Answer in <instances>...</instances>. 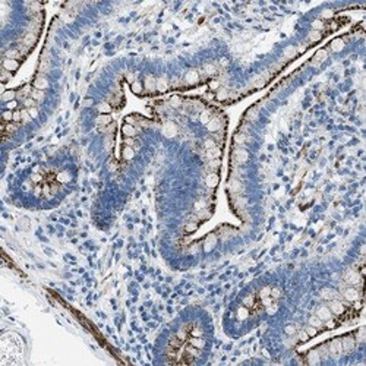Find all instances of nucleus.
I'll use <instances>...</instances> for the list:
<instances>
[{"mask_svg":"<svg viewBox=\"0 0 366 366\" xmlns=\"http://www.w3.org/2000/svg\"><path fill=\"white\" fill-rule=\"evenodd\" d=\"M330 16H331V12H325L324 13V18H330Z\"/></svg>","mask_w":366,"mask_h":366,"instance_id":"nucleus-52","label":"nucleus"},{"mask_svg":"<svg viewBox=\"0 0 366 366\" xmlns=\"http://www.w3.org/2000/svg\"><path fill=\"white\" fill-rule=\"evenodd\" d=\"M155 88H157V91H160V92L166 91V89H167V82H166V79H164V78L158 79L157 84H155Z\"/></svg>","mask_w":366,"mask_h":366,"instance_id":"nucleus-23","label":"nucleus"},{"mask_svg":"<svg viewBox=\"0 0 366 366\" xmlns=\"http://www.w3.org/2000/svg\"><path fill=\"white\" fill-rule=\"evenodd\" d=\"M243 303L246 305V306H252L253 305V296H248V297L243 299Z\"/></svg>","mask_w":366,"mask_h":366,"instance_id":"nucleus-42","label":"nucleus"},{"mask_svg":"<svg viewBox=\"0 0 366 366\" xmlns=\"http://www.w3.org/2000/svg\"><path fill=\"white\" fill-rule=\"evenodd\" d=\"M330 352H331L332 354H338V353H341V352H343L341 341H338V340L332 341L331 344H330Z\"/></svg>","mask_w":366,"mask_h":366,"instance_id":"nucleus-17","label":"nucleus"},{"mask_svg":"<svg viewBox=\"0 0 366 366\" xmlns=\"http://www.w3.org/2000/svg\"><path fill=\"white\" fill-rule=\"evenodd\" d=\"M195 229H196V226H195V224H189V226L186 227V231H193Z\"/></svg>","mask_w":366,"mask_h":366,"instance_id":"nucleus-50","label":"nucleus"},{"mask_svg":"<svg viewBox=\"0 0 366 366\" xmlns=\"http://www.w3.org/2000/svg\"><path fill=\"white\" fill-rule=\"evenodd\" d=\"M309 325H312V327H315V328H321L324 325V321H321L318 316H311V319H309Z\"/></svg>","mask_w":366,"mask_h":366,"instance_id":"nucleus-24","label":"nucleus"},{"mask_svg":"<svg viewBox=\"0 0 366 366\" xmlns=\"http://www.w3.org/2000/svg\"><path fill=\"white\" fill-rule=\"evenodd\" d=\"M343 47H344V41H343L341 38H335L331 43V50L332 51H340V50H343Z\"/></svg>","mask_w":366,"mask_h":366,"instance_id":"nucleus-19","label":"nucleus"},{"mask_svg":"<svg viewBox=\"0 0 366 366\" xmlns=\"http://www.w3.org/2000/svg\"><path fill=\"white\" fill-rule=\"evenodd\" d=\"M199 119H201V122H202V123H205V125H207L208 122L211 120L209 111H202V113H201V117H199Z\"/></svg>","mask_w":366,"mask_h":366,"instance_id":"nucleus-32","label":"nucleus"},{"mask_svg":"<svg viewBox=\"0 0 366 366\" xmlns=\"http://www.w3.org/2000/svg\"><path fill=\"white\" fill-rule=\"evenodd\" d=\"M248 315H249V311H248V308H246V306H242V308H239V311H237V318H239V319H245Z\"/></svg>","mask_w":366,"mask_h":366,"instance_id":"nucleus-29","label":"nucleus"},{"mask_svg":"<svg viewBox=\"0 0 366 366\" xmlns=\"http://www.w3.org/2000/svg\"><path fill=\"white\" fill-rule=\"evenodd\" d=\"M97 110L100 111L101 114H108L111 111V106L110 103H101V104H98V107H97Z\"/></svg>","mask_w":366,"mask_h":366,"instance_id":"nucleus-20","label":"nucleus"},{"mask_svg":"<svg viewBox=\"0 0 366 366\" xmlns=\"http://www.w3.org/2000/svg\"><path fill=\"white\" fill-rule=\"evenodd\" d=\"M346 281L349 284H357L360 283V275L357 271H349L346 274Z\"/></svg>","mask_w":366,"mask_h":366,"instance_id":"nucleus-5","label":"nucleus"},{"mask_svg":"<svg viewBox=\"0 0 366 366\" xmlns=\"http://www.w3.org/2000/svg\"><path fill=\"white\" fill-rule=\"evenodd\" d=\"M296 54V47H287L284 50V57H293Z\"/></svg>","mask_w":366,"mask_h":366,"instance_id":"nucleus-33","label":"nucleus"},{"mask_svg":"<svg viewBox=\"0 0 366 366\" xmlns=\"http://www.w3.org/2000/svg\"><path fill=\"white\" fill-rule=\"evenodd\" d=\"M163 132H164V135H166V136H169V138H171V136H174V135H176V133H177V128H176V125H174V123H171V122H169L167 125L164 126Z\"/></svg>","mask_w":366,"mask_h":366,"instance_id":"nucleus-8","label":"nucleus"},{"mask_svg":"<svg viewBox=\"0 0 366 366\" xmlns=\"http://www.w3.org/2000/svg\"><path fill=\"white\" fill-rule=\"evenodd\" d=\"M246 139H248V138H246V135H243V133H237V135L234 136V141H236L237 144H243Z\"/></svg>","mask_w":366,"mask_h":366,"instance_id":"nucleus-37","label":"nucleus"},{"mask_svg":"<svg viewBox=\"0 0 366 366\" xmlns=\"http://www.w3.org/2000/svg\"><path fill=\"white\" fill-rule=\"evenodd\" d=\"M204 147H205L207 149L215 148V141H214V139H207V141H205V144H204Z\"/></svg>","mask_w":366,"mask_h":366,"instance_id":"nucleus-38","label":"nucleus"},{"mask_svg":"<svg viewBox=\"0 0 366 366\" xmlns=\"http://www.w3.org/2000/svg\"><path fill=\"white\" fill-rule=\"evenodd\" d=\"M286 334H289V335H293V334H296V327L294 325H287V327L284 328Z\"/></svg>","mask_w":366,"mask_h":366,"instance_id":"nucleus-39","label":"nucleus"},{"mask_svg":"<svg viewBox=\"0 0 366 366\" xmlns=\"http://www.w3.org/2000/svg\"><path fill=\"white\" fill-rule=\"evenodd\" d=\"M34 87H35V89H40V91H44V89H47V88H48V81H47V78L38 76V78H37V79L34 81Z\"/></svg>","mask_w":366,"mask_h":366,"instance_id":"nucleus-6","label":"nucleus"},{"mask_svg":"<svg viewBox=\"0 0 366 366\" xmlns=\"http://www.w3.org/2000/svg\"><path fill=\"white\" fill-rule=\"evenodd\" d=\"M2 66H3V69L5 70H7V72H15V70H18V68H19V62L18 60H15V59H3V62H2Z\"/></svg>","mask_w":366,"mask_h":366,"instance_id":"nucleus-1","label":"nucleus"},{"mask_svg":"<svg viewBox=\"0 0 366 366\" xmlns=\"http://www.w3.org/2000/svg\"><path fill=\"white\" fill-rule=\"evenodd\" d=\"M341 346H343V350H344V352H350L353 347H354V343L347 338V340H344V341L341 343Z\"/></svg>","mask_w":366,"mask_h":366,"instance_id":"nucleus-27","label":"nucleus"},{"mask_svg":"<svg viewBox=\"0 0 366 366\" xmlns=\"http://www.w3.org/2000/svg\"><path fill=\"white\" fill-rule=\"evenodd\" d=\"M234 157H236V161L239 164H243L248 161V158H249V155H248V152H246L245 149H237L236 154H234Z\"/></svg>","mask_w":366,"mask_h":366,"instance_id":"nucleus-12","label":"nucleus"},{"mask_svg":"<svg viewBox=\"0 0 366 366\" xmlns=\"http://www.w3.org/2000/svg\"><path fill=\"white\" fill-rule=\"evenodd\" d=\"M190 346L196 347V349H202L205 346V343H204L202 337H192L190 338Z\"/></svg>","mask_w":366,"mask_h":366,"instance_id":"nucleus-22","label":"nucleus"},{"mask_svg":"<svg viewBox=\"0 0 366 366\" xmlns=\"http://www.w3.org/2000/svg\"><path fill=\"white\" fill-rule=\"evenodd\" d=\"M248 116H249V119H255L256 116H258V111H256V110H251L249 113H248Z\"/></svg>","mask_w":366,"mask_h":366,"instance_id":"nucleus-49","label":"nucleus"},{"mask_svg":"<svg viewBox=\"0 0 366 366\" xmlns=\"http://www.w3.org/2000/svg\"><path fill=\"white\" fill-rule=\"evenodd\" d=\"M15 98V92L13 91H6L3 92V95H2V100L5 103H9V101H13Z\"/></svg>","mask_w":366,"mask_h":366,"instance_id":"nucleus-26","label":"nucleus"},{"mask_svg":"<svg viewBox=\"0 0 366 366\" xmlns=\"http://www.w3.org/2000/svg\"><path fill=\"white\" fill-rule=\"evenodd\" d=\"M185 81L188 82V84H195V82L199 81V73H198L196 70H189V72L186 73V76H185Z\"/></svg>","mask_w":366,"mask_h":366,"instance_id":"nucleus-15","label":"nucleus"},{"mask_svg":"<svg viewBox=\"0 0 366 366\" xmlns=\"http://www.w3.org/2000/svg\"><path fill=\"white\" fill-rule=\"evenodd\" d=\"M31 119H32V117L29 116L28 110H22V120H24V122H29Z\"/></svg>","mask_w":366,"mask_h":366,"instance_id":"nucleus-44","label":"nucleus"},{"mask_svg":"<svg viewBox=\"0 0 366 366\" xmlns=\"http://www.w3.org/2000/svg\"><path fill=\"white\" fill-rule=\"evenodd\" d=\"M25 107H28V108H31V107H35V100L34 98H26L24 101Z\"/></svg>","mask_w":366,"mask_h":366,"instance_id":"nucleus-40","label":"nucleus"},{"mask_svg":"<svg viewBox=\"0 0 366 366\" xmlns=\"http://www.w3.org/2000/svg\"><path fill=\"white\" fill-rule=\"evenodd\" d=\"M331 311H330V308H327V306H321V308L316 311V316H318L321 321H330L331 319Z\"/></svg>","mask_w":366,"mask_h":366,"instance_id":"nucleus-2","label":"nucleus"},{"mask_svg":"<svg viewBox=\"0 0 366 366\" xmlns=\"http://www.w3.org/2000/svg\"><path fill=\"white\" fill-rule=\"evenodd\" d=\"M3 120H5V123L6 122H9V120H13V113H12L10 110L3 111Z\"/></svg>","mask_w":366,"mask_h":366,"instance_id":"nucleus-35","label":"nucleus"},{"mask_svg":"<svg viewBox=\"0 0 366 366\" xmlns=\"http://www.w3.org/2000/svg\"><path fill=\"white\" fill-rule=\"evenodd\" d=\"M306 334H308L309 337H313V335H316V332H318V328H315V327H312V325H309L306 330Z\"/></svg>","mask_w":366,"mask_h":366,"instance_id":"nucleus-34","label":"nucleus"},{"mask_svg":"<svg viewBox=\"0 0 366 366\" xmlns=\"http://www.w3.org/2000/svg\"><path fill=\"white\" fill-rule=\"evenodd\" d=\"M308 38L311 40V41H318V40L321 38V31H315V29H312V31L309 32Z\"/></svg>","mask_w":366,"mask_h":366,"instance_id":"nucleus-30","label":"nucleus"},{"mask_svg":"<svg viewBox=\"0 0 366 366\" xmlns=\"http://www.w3.org/2000/svg\"><path fill=\"white\" fill-rule=\"evenodd\" d=\"M308 338H309V335L306 334V331H300V332H299V340H300V341H306Z\"/></svg>","mask_w":366,"mask_h":366,"instance_id":"nucleus-46","label":"nucleus"},{"mask_svg":"<svg viewBox=\"0 0 366 366\" xmlns=\"http://www.w3.org/2000/svg\"><path fill=\"white\" fill-rule=\"evenodd\" d=\"M327 56H328V53H327V50H319L318 53L315 54V57H313V66H316V65H319V63H322L325 59H327Z\"/></svg>","mask_w":366,"mask_h":366,"instance_id":"nucleus-11","label":"nucleus"},{"mask_svg":"<svg viewBox=\"0 0 366 366\" xmlns=\"http://www.w3.org/2000/svg\"><path fill=\"white\" fill-rule=\"evenodd\" d=\"M190 335H192V337H202V330L199 327H195L192 331H190Z\"/></svg>","mask_w":366,"mask_h":366,"instance_id":"nucleus-36","label":"nucleus"},{"mask_svg":"<svg viewBox=\"0 0 366 366\" xmlns=\"http://www.w3.org/2000/svg\"><path fill=\"white\" fill-rule=\"evenodd\" d=\"M155 84H157V79H155L154 76L148 75V76L145 78V89H147L148 92L155 91V89H157V88H155Z\"/></svg>","mask_w":366,"mask_h":366,"instance_id":"nucleus-9","label":"nucleus"},{"mask_svg":"<svg viewBox=\"0 0 366 366\" xmlns=\"http://www.w3.org/2000/svg\"><path fill=\"white\" fill-rule=\"evenodd\" d=\"M312 26H313V29H315V31H319V29L324 26V24H322V21H315V22L312 24Z\"/></svg>","mask_w":366,"mask_h":366,"instance_id":"nucleus-41","label":"nucleus"},{"mask_svg":"<svg viewBox=\"0 0 366 366\" xmlns=\"http://www.w3.org/2000/svg\"><path fill=\"white\" fill-rule=\"evenodd\" d=\"M122 132H123V135L125 136H129V138H132V136H135L136 135V129H135V126H132V125H129V123H126L123 128H122Z\"/></svg>","mask_w":366,"mask_h":366,"instance_id":"nucleus-16","label":"nucleus"},{"mask_svg":"<svg viewBox=\"0 0 366 366\" xmlns=\"http://www.w3.org/2000/svg\"><path fill=\"white\" fill-rule=\"evenodd\" d=\"M28 113H29V116H31L32 119H35V117L38 116V110H37L35 107H31V108H28Z\"/></svg>","mask_w":366,"mask_h":366,"instance_id":"nucleus-43","label":"nucleus"},{"mask_svg":"<svg viewBox=\"0 0 366 366\" xmlns=\"http://www.w3.org/2000/svg\"><path fill=\"white\" fill-rule=\"evenodd\" d=\"M319 294H321V297L325 299V300H334V299H337V293L332 289H322Z\"/></svg>","mask_w":366,"mask_h":366,"instance_id":"nucleus-10","label":"nucleus"},{"mask_svg":"<svg viewBox=\"0 0 366 366\" xmlns=\"http://www.w3.org/2000/svg\"><path fill=\"white\" fill-rule=\"evenodd\" d=\"M110 122H111V119L108 114H101L100 117H97V123H98V125H108Z\"/></svg>","mask_w":366,"mask_h":366,"instance_id":"nucleus-25","label":"nucleus"},{"mask_svg":"<svg viewBox=\"0 0 366 366\" xmlns=\"http://www.w3.org/2000/svg\"><path fill=\"white\" fill-rule=\"evenodd\" d=\"M221 120L218 119V117H215V119H211V120L207 123V128L209 132H217V130L221 129Z\"/></svg>","mask_w":366,"mask_h":366,"instance_id":"nucleus-7","label":"nucleus"},{"mask_svg":"<svg viewBox=\"0 0 366 366\" xmlns=\"http://www.w3.org/2000/svg\"><path fill=\"white\" fill-rule=\"evenodd\" d=\"M35 41H37V35H35V34H28V35H25L24 40H22L24 46H26V47H32V46L35 44Z\"/></svg>","mask_w":366,"mask_h":366,"instance_id":"nucleus-18","label":"nucleus"},{"mask_svg":"<svg viewBox=\"0 0 366 366\" xmlns=\"http://www.w3.org/2000/svg\"><path fill=\"white\" fill-rule=\"evenodd\" d=\"M16 106H18V103L15 101V100H13V101H9V103H6V108H7V110H10V111L13 110V108H15V107H16Z\"/></svg>","mask_w":366,"mask_h":366,"instance_id":"nucleus-45","label":"nucleus"},{"mask_svg":"<svg viewBox=\"0 0 366 366\" xmlns=\"http://www.w3.org/2000/svg\"><path fill=\"white\" fill-rule=\"evenodd\" d=\"M19 57V51L18 50H15V48H12V50H7L6 51V59H16Z\"/></svg>","mask_w":366,"mask_h":366,"instance_id":"nucleus-31","label":"nucleus"},{"mask_svg":"<svg viewBox=\"0 0 366 366\" xmlns=\"http://www.w3.org/2000/svg\"><path fill=\"white\" fill-rule=\"evenodd\" d=\"M330 311H331V313H334V315H341V313L344 312V305H343L341 302H338L337 299H334V300H331Z\"/></svg>","mask_w":366,"mask_h":366,"instance_id":"nucleus-3","label":"nucleus"},{"mask_svg":"<svg viewBox=\"0 0 366 366\" xmlns=\"http://www.w3.org/2000/svg\"><path fill=\"white\" fill-rule=\"evenodd\" d=\"M130 89H132L133 94H141V92L144 91V87H142V84H141V82L133 81L132 84H130Z\"/></svg>","mask_w":366,"mask_h":366,"instance_id":"nucleus-21","label":"nucleus"},{"mask_svg":"<svg viewBox=\"0 0 366 366\" xmlns=\"http://www.w3.org/2000/svg\"><path fill=\"white\" fill-rule=\"evenodd\" d=\"M31 98H34L35 101H43V100H44V92L40 91V89H34V91H32V95H31Z\"/></svg>","mask_w":366,"mask_h":366,"instance_id":"nucleus-28","label":"nucleus"},{"mask_svg":"<svg viewBox=\"0 0 366 366\" xmlns=\"http://www.w3.org/2000/svg\"><path fill=\"white\" fill-rule=\"evenodd\" d=\"M344 297H346V300H349V302H356L357 299H359V291H357L354 287H349V289L344 290Z\"/></svg>","mask_w":366,"mask_h":366,"instance_id":"nucleus-4","label":"nucleus"},{"mask_svg":"<svg viewBox=\"0 0 366 366\" xmlns=\"http://www.w3.org/2000/svg\"><path fill=\"white\" fill-rule=\"evenodd\" d=\"M22 120V111H15L13 113V122Z\"/></svg>","mask_w":366,"mask_h":366,"instance_id":"nucleus-47","label":"nucleus"},{"mask_svg":"<svg viewBox=\"0 0 366 366\" xmlns=\"http://www.w3.org/2000/svg\"><path fill=\"white\" fill-rule=\"evenodd\" d=\"M205 183H207L208 188H215V186L218 185V176L215 173L208 174L207 179H205Z\"/></svg>","mask_w":366,"mask_h":366,"instance_id":"nucleus-14","label":"nucleus"},{"mask_svg":"<svg viewBox=\"0 0 366 366\" xmlns=\"http://www.w3.org/2000/svg\"><path fill=\"white\" fill-rule=\"evenodd\" d=\"M133 155H135V151H133V148L130 147V145H126V147H123V149H122V157L125 160H132L133 158Z\"/></svg>","mask_w":366,"mask_h":366,"instance_id":"nucleus-13","label":"nucleus"},{"mask_svg":"<svg viewBox=\"0 0 366 366\" xmlns=\"http://www.w3.org/2000/svg\"><path fill=\"white\" fill-rule=\"evenodd\" d=\"M84 104H85V106H91V104H92V100H85V101H84Z\"/></svg>","mask_w":366,"mask_h":366,"instance_id":"nucleus-51","label":"nucleus"},{"mask_svg":"<svg viewBox=\"0 0 366 366\" xmlns=\"http://www.w3.org/2000/svg\"><path fill=\"white\" fill-rule=\"evenodd\" d=\"M179 104H180L179 97H173V98H171V106H173V107H179Z\"/></svg>","mask_w":366,"mask_h":366,"instance_id":"nucleus-48","label":"nucleus"}]
</instances>
